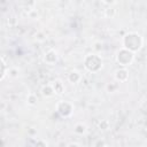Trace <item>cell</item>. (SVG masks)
<instances>
[{
  "label": "cell",
  "instance_id": "1",
  "mask_svg": "<svg viewBox=\"0 0 147 147\" xmlns=\"http://www.w3.org/2000/svg\"><path fill=\"white\" fill-rule=\"evenodd\" d=\"M123 48L129 49L130 52L134 53L139 51L144 44L142 37L138 32H129L123 37Z\"/></svg>",
  "mask_w": 147,
  "mask_h": 147
},
{
  "label": "cell",
  "instance_id": "2",
  "mask_svg": "<svg viewBox=\"0 0 147 147\" xmlns=\"http://www.w3.org/2000/svg\"><path fill=\"white\" fill-rule=\"evenodd\" d=\"M84 67L90 72H98L102 68V60L96 54H87L84 59Z\"/></svg>",
  "mask_w": 147,
  "mask_h": 147
},
{
  "label": "cell",
  "instance_id": "3",
  "mask_svg": "<svg viewBox=\"0 0 147 147\" xmlns=\"http://www.w3.org/2000/svg\"><path fill=\"white\" fill-rule=\"evenodd\" d=\"M133 60H134V53H132L129 49H125L123 47L116 54V61L119 65H122V68L131 65Z\"/></svg>",
  "mask_w": 147,
  "mask_h": 147
},
{
  "label": "cell",
  "instance_id": "4",
  "mask_svg": "<svg viewBox=\"0 0 147 147\" xmlns=\"http://www.w3.org/2000/svg\"><path fill=\"white\" fill-rule=\"evenodd\" d=\"M56 111L62 116V117H70L72 111H74V106L64 100H61L56 103Z\"/></svg>",
  "mask_w": 147,
  "mask_h": 147
},
{
  "label": "cell",
  "instance_id": "5",
  "mask_svg": "<svg viewBox=\"0 0 147 147\" xmlns=\"http://www.w3.org/2000/svg\"><path fill=\"white\" fill-rule=\"evenodd\" d=\"M115 79L118 83H124L129 79V72L126 68H119L115 71Z\"/></svg>",
  "mask_w": 147,
  "mask_h": 147
},
{
  "label": "cell",
  "instance_id": "6",
  "mask_svg": "<svg viewBox=\"0 0 147 147\" xmlns=\"http://www.w3.org/2000/svg\"><path fill=\"white\" fill-rule=\"evenodd\" d=\"M44 60H45V62L47 64H51V65L55 64L57 62V52L54 51V49L47 51L46 54H45V56H44Z\"/></svg>",
  "mask_w": 147,
  "mask_h": 147
},
{
  "label": "cell",
  "instance_id": "7",
  "mask_svg": "<svg viewBox=\"0 0 147 147\" xmlns=\"http://www.w3.org/2000/svg\"><path fill=\"white\" fill-rule=\"evenodd\" d=\"M52 86L54 88V92L55 94H62L64 92V85L63 83L60 80V79H55L53 83H52Z\"/></svg>",
  "mask_w": 147,
  "mask_h": 147
},
{
  "label": "cell",
  "instance_id": "8",
  "mask_svg": "<svg viewBox=\"0 0 147 147\" xmlns=\"http://www.w3.org/2000/svg\"><path fill=\"white\" fill-rule=\"evenodd\" d=\"M41 94H42L44 96H46V98H51V96H53V95L55 94V92H54V88H53L52 84L44 85L42 88H41Z\"/></svg>",
  "mask_w": 147,
  "mask_h": 147
},
{
  "label": "cell",
  "instance_id": "9",
  "mask_svg": "<svg viewBox=\"0 0 147 147\" xmlns=\"http://www.w3.org/2000/svg\"><path fill=\"white\" fill-rule=\"evenodd\" d=\"M80 79H82V76H80V74H79L78 71H71V72H69V75H68V80H69L70 83H72V84L78 83Z\"/></svg>",
  "mask_w": 147,
  "mask_h": 147
},
{
  "label": "cell",
  "instance_id": "10",
  "mask_svg": "<svg viewBox=\"0 0 147 147\" xmlns=\"http://www.w3.org/2000/svg\"><path fill=\"white\" fill-rule=\"evenodd\" d=\"M8 70H9V68L7 69V63H6L5 59L1 57V76H0V79L1 80H3L5 77L8 75Z\"/></svg>",
  "mask_w": 147,
  "mask_h": 147
},
{
  "label": "cell",
  "instance_id": "11",
  "mask_svg": "<svg viewBox=\"0 0 147 147\" xmlns=\"http://www.w3.org/2000/svg\"><path fill=\"white\" fill-rule=\"evenodd\" d=\"M74 131H75V133H77V134H84V133L86 132V125L83 124V123H77V124L75 125Z\"/></svg>",
  "mask_w": 147,
  "mask_h": 147
},
{
  "label": "cell",
  "instance_id": "12",
  "mask_svg": "<svg viewBox=\"0 0 147 147\" xmlns=\"http://www.w3.org/2000/svg\"><path fill=\"white\" fill-rule=\"evenodd\" d=\"M37 101H38L37 95L33 94V93H30V94L26 96V102H28L29 106H34V105H37Z\"/></svg>",
  "mask_w": 147,
  "mask_h": 147
},
{
  "label": "cell",
  "instance_id": "13",
  "mask_svg": "<svg viewBox=\"0 0 147 147\" xmlns=\"http://www.w3.org/2000/svg\"><path fill=\"white\" fill-rule=\"evenodd\" d=\"M18 72H20V70H18L17 68H9V70H8V76L11 77V78H17V77H18Z\"/></svg>",
  "mask_w": 147,
  "mask_h": 147
},
{
  "label": "cell",
  "instance_id": "14",
  "mask_svg": "<svg viewBox=\"0 0 147 147\" xmlns=\"http://www.w3.org/2000/svg\"><path fill=\"white\" fill-rule=\"evenodd\" d=\"M99 127H100V130H108V129H109V122H108L107 119L101 121V122L99 123Z\"/></svg>",
  "mask_w": 147,
  "mask_h": 147
},
{
  "label": "cell",
  "instance_id": "15",
  "mask_svg": "<svg viewBox=\"0 0 147 147\" xmlns=\"http://www.w3.org/2000/svg\"><path fill=\"white\" fill-rule=\"evenodd\" d=\"M117 87H118V85L116 83H110L107 85V91L108 92H115L117 90Z\"/></svg>",
  "mask_w": 147,
  "mask_h": 147
},
{
  "label": "cell",
  "instance_id": "16",
  "mask_svg": "<svg viewBox=\"0 0 147 147\" xmlns=\"http://www.w3.org/2000/svg\"><path fill=\"white\" fill-rule=\"evenodd\" d=\"M45 39H46V37H45V34L42 32H39L38 34H36V40L37 41H44Z\"/></svg>",
  "mask_w": 147,
  "mask_h": 147
},
{
  "label": "cell",
  "instance_id": "17",
  "mask_svg": "<svg viewBox=\"0 0 147 147\" xmlns=\"http://www.w3.org/2000/svg\"><path fill=\"white\" fill-rule=\"evenodd\" d=\"M34 147H47V144L44 140H37V142L34 144Z\"/></svg>",
  "mask_w": 147,
  "mask_h": 147
},
{
  "label": "cell",
  "instance_id": "18",
  "mask_svg": "<svg viewBox=\"0 0 147 147\" xmlns=\"http://www.w3.org/2000/svg\"><path fill=\"white\" fill-rule=\"evenodd\" d=\"M29 16H30L31 18H34V17H37V16H38V13H37V10H36V9H31V10L29 11Z\"/></svg>",
  "mask_w": 147,
  "mask_h": 147
},
{
  "label": "cell",
  "instance_id": "19",
  "mask_svg": "<svg viewBox=\"0 0 147 147\" xmlns=\"http://www.w3.org/2000/svg\"><path fill=\"white\" fill-rule=\"evenodd\" d=\"M94 45H95V47H94V48H95L96 51H100V49H102V44H101L100 41H96Z\"/></svg>",
  "mask_w": 147,
  "mask_h": 147
},
{
  "label": "cell",
  "instance_id": "20",
  "mask_svg": "<svg viewBox=\"0 0 147 147\" xmlns=\"http://www.w3.org/2000/svg\"><path fill=\"white\" fill-rule=\"evenodd\" d=\"M103 146H106V145H105V142H103L102 140H99V141H96V144H95V147H103Z\"/></svg>",
  "mask_w": 147,
  "mask_h": 147
},
{
  "label": "cell",
  "instance_id": "21",
  "mask_svg": "<svg viewBox=\"0 0 147 147\" xmlns=\"http://www.w3.org/2000/svg\"><path fill=\"white\" fill-rule=\"evenodd\" d=\"M68 147H80V146L78 144H76V142H71V144L68 145Z\"/></svg>",
  "mask_w": 147,
  "mask_h": 147
},
{
  "label": "cell",
  "instance_id": "22",
  "mask_svg": "<svg viewBox=\"0 0 147 147\" xmlns=\"http://www.w3.org/2000/svg\"><path fill=\"white\" fill-rule=\"evenodd\" d=\"M145 137H146V139H147V132H146V133H145Z\"/></svg>",
  "mask_w": 147,
  "mask_h": 147
},
{
  "label": "cell",
  "instance_id": "23",
  "mask_svg": "<svg viewBox=\"0 0 147 147\" xmlns=\"http://www.w3.org/2000/svg\"><path fill=\"white\" fill-rule=\"evenodd\" d=\"M103 147H108V146H103Z\"/></svg>",
  "mask_w": 147,
  "mask_h": 147
}]
</instances>
